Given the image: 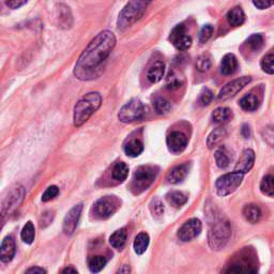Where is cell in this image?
Here are the masks:
<instances>
[{"label":"cell","mask_w":274,"mask_h":274,"mask_svg":"<svg viewBox=\"0 0 274 274\" xmlns=\"http://www.w3.org/2000/svg\"><path fill=\"white\" fill-rule=\"evenodd\" d=\"M202 227V222L198 219H190L180 227L178 231V238L184 242L192 241L201 234Z\"/></svg>","instance_id":"12"},{"label":"cell","mask_w":274,"mask_h":274,"mask_svg":"<svg viewBox=\"0 0 274 274\" xmlns=\"http://www.w3.org/2000/svg\"><path fill=\"white\" fill-rule=\"evenodd\" d=\"M213 31H214V28H213L212 25H210V24L205 25V26L202 28L201 32H199V42L206 43L207 41H208L212 37Z\"/></svg>","instance_id":"42"},{"label":"cell","mask_w":274,"mask_h":274,"mask_svg":"<svg viewBox=\"0 0 274 274\" xmlns=\"http://www.w3.org/2000/svg\"><path fill=\"white\" fill-rule=\"evenodd\" d=\"M214 156H215V162H217L218 167L222 169H225L228 167L230 164V156L225 148L224 147L219 148L218 150L215 151Z\"/></svg>","instance_id":"32"},{"label":"cell","mask_w":274,"mask_h":274,"mask_svg":"<svg viewBox=\"0 0 274 274\" xmlns=\"http://www.w3.org/2000/svg\"><path fill=\"white\" fill-rule=\"evenodd\" d=\"M170 41L179 51H187L192 45V38L186 33L184 24H179L170 33Z\"/></svg>","instance_id":"13"},{"label":"cell","mask_w":274,"mask_h":274,"mask_svg":"<svg viewBox=\"0 0 274 274\" xmlns=\"http://www.w3.org/2000/svg\"><path fill=\"white\" fill-rule=\"evenodd\" d=\"M25 195V190L21 186H14L8 192L7 196L5 197L4 202L2 204V208H0V229H2L4 222L7 218V215L12 212L16 207L22 203Z\"/></svg>","instance_id":"7"},{"label":"cell","mask_w":274,"mask_h":274,"mask_svg":"<svg viewBox=\"0 0 274 274\" xmlns=\"http://www.w3.org/2000/svg\"><path fill=\"white\" fill-rule=\"evenodd\" d=\"M15 255V242L11 236L6 237L0 245V260L5 263L10 262Z\"/></svg>","instance_id":"17"},{"label":"cell","mask_w":274,"mask_h":274,"mask_svg":"<svg viewBox=\"0 0 274 274\" xmlns=\"http://www.w3.org/2000/svg\"><path fill=\"white\" fill-rule=\"evenodd\" d=\"M226 18L230 26L239 27L245 22V13L241 7H235L228 11Z\"/></svg>","instance_id":"21"},{"label":"cell","mask_w":274,"mask_h":274,"mask_svg":"<svg viewBox=\"0 0 274 274\" xmlns=\"http://www.w3.org/2000/svg\"><path fill=\"white\" fill-rule=\"evenodd\" d=\"M58 194H59V189H58L57 186L48 187L42 195V202L52 201V199L55 198Z\"/></svg>","instance_id":"44"},{"label":"cell","mask_w":274,"mask_h":274,"mask_svg":"<svg viewBox=\"0 0 274 274\" xmlns=\"http://www.w3.org/2000/svg\"><path fill=\"white\" fill-rule=\"evenodd\" d=\"M166 198H167V202L173 208H181L188 201L187 194L181 192V191H171V192L166 195Z\"/></svg>","instance_id":"28"},{"label":"cell","mask_w":274,"mask_h":274,"mask_svg":"<svg viewBox=\"0 0 274 274\" xmlns=\"http://www.w3.org/2000/svg\"><path fill=\"white\" fill-rule=\"evenodd\" d=\"M244 175L237 171L231 173H226L222 177H220L217 182H215V189H217V193L220 196H227L241 186L243 181Z\"/></svg>","instance_id":"9"},{"label":"cell","mask_w":274,"mask_h":274,"mask_svg":"<svg viewBox=\"0 0 274 274\" xmlns=\"http://www.w3.org/2000/svg\"><path fill=\"white\" fill-rule=\"evenodd\" d=\"M208 242L211 250L221 251L226 246L231 237V226L228 219L223 214H209Z\"/></svg>","instance_id":"2"},{"label":"cell","mask_w":274,"mask_h":274,"mask_svg":"<svg viewBox=\"0 0 274 274\" xmlns=\"http://www.w3.org/2000/svg\"><path fill=\"white\" fill-rule=\"evenodd\" d=\"M28 0H6V5L9 9L15 10V9H20L21 7H23L25 4H27Z\"/></svg>","instance_id":"45"},{"label":"cell","mask_w":274,"mask_h":274,"mask_svg":"<svg viewBox=\"0 0 274 274\" xmlns=\"http://www.w3.org/2000/svg\"><path fill=\"white\" fill-rule=\"evenodd\" d=\"M261 69L263 70V72L270 74L274 73V55L273 53H269L268 55H265L262 60H261Z\"/></svg>","instance_id":"40"},{"label":"cell","mask_w":274,"mask_h":274,"mask_svg":"<svg viewBox=\"0 0 274 274\" xmlns=\"http://www.w3.org/2000/svg\"><path fill=\"white\" fill-rule=\"evenodd\" d=\"M106 262H107V260L104 256H93V257H90L89 260H88L89 269L91 272L98 273L101 270H103Z\"/></svg>","instance_id":"35"},{"label":"cell","mask_w":274,"mask_h":274,"mask_svg":"<svg viewBox=\"0 0 274 274\" xmlns=\"http://www.w3.org/2000/svg\"><path fill=\"white\" fill-rule=\"evenodd\" d=\"M211 68V58L208 55H202L196 59V69L199 72H206Z\"/></svg>","instance_id":"41"},{"label":"cell","mask_w":274,"mask_h":274,"mask_svg":"<svg viewBox=\"0 0 274 274\" xmlns=\"http://www.w3.org/2000/svg\"><path fill=\"white\" fill-rule=\"evenodd\" d=\"M241 133H242L243 137H245V138L250 137L251 136V128H250V126H248V124H243Z\"/></svg>","instance_id":"47"},{"label":"cell","mask_w":274,"mask_h":274,"mask_svg":"<svg viewBox=\"0 0 274 274\" xmlns=\"http://www.w3.org/2000/svg\"><path fill=\"white\" fill-rule=\"evenodd\" d=\"M144 151V144L139 139H132L124 146V152L128 156L137 157Z\"/></svg>","instance_id":"27"},{"label":"cell","mask_w":274,"mask_h":274,"mask_svg":"<svg viewBox=\"0 0 274 274\" xmlns=\"http://www.w3.org/2000/svg\"><path fill=\"white\" fill-rule=\"evenodd\" d=\"M240 106H241V109L246 111V112H254L259 107L260 104V100L258 98V96L251 93L245 95L241 100H240L239 102Z\"/></svg>","instance_id":"23"},{"label":"cell","mask_w":274,"mask_h":274,"mask_svg":"<svg viewBox=\"0 0 274 274\" xmlns=\"http://www.w3.org/2000/svg\"><path fill=\"white\" fill-rule=\"evenodd\" d=\"M82 208H84V205L78 204L74 206L73 208L66 213L63 220V231L66 236H72L74 234V231H75L82 212Z\"/></svg>","instance_id":"14"},{"label":"cell","mask_w":274,"mask_h":274,"mask_svg":"<svg viewBox=\"0 0 274 274\" xmlns=\"http://www.w3.org/2000/svg\"><path fill=\"white\" fill-rule=\"evenodd\" d=\"M260 190L264 195H268L269 197H272L274 194V178L271 175L265 176L261 184H260Z\"/></svg>","instance_id":"38"},{"label":"cell","mask_w":274,"mask_h":274,"mask_svg":"<svg viewBox=\"0 0 274 274\" xmlns=\"http://www.w3.org/2000/svg\"><path fill=\"white\" fill-rule=\"evenodd\" d=\"M212 99H213L212 91L210 89H208V88H205L201 93V95H199L198 102L202 106H207V105H209L211 103Z\"/></svg>","instance_id":"43"},{"label":"cell","mask_w":274,"mask_h":274,"mask_svg":"<svg viewBox=\"0 0 274 274\" xmlns=\"http://www.w3.org/2000/svg\"><path fill=\"white\" fill-rule=\"evenodd\" d=\"M253 4L256 8H258V9L260 10H263L272 7L274 4V0H253Z\"/></svg>","instance_id":"46"},{"label":"cell","mask_w":274,"mask_h":274,"mask_svg":"<svg viewBox=\"0 0 274 274\" xmlns=\"http://www.w3.org/2000/svg\"><path fill=\"white\" fill-rule=\"evenodd\" d=\"M157 173H159V168L155 167V166L145 165L138 167L135 170L134 175H133L131 182V190L133 191V193H143L153 184Z\"/></svg>","instance_id":"5"},{"label":"cell","mask_w":274,"mask_h":274,"mask_svg":"<svg viewBox=\"0 0 274 274\" xmlns=\"http://www.w3.org/2000/svg\"><path fill=\"white\" fill-rule=\"evenodd\" d=\"M102 103V97L99 93H88L82 97L74 107V126L81 127L86 123Z\"/></svg>","instance_id":"4"},{"label":"cell","mask_w":274,"mask_h":274,"mask_svg":"<svg viewBox=\"0 0 274 274\" xmlns=\"http://www.w3.org/2000/svg\"><path fill=\"white\" fill-rule=\"evenodd\" d=\"M245 43L253 52H258L259 49L263 46L264 38L262 35H260V33H255V35H252L246 40Z\"/></svg>","instance_id":"36"},{"label":"cell","mask_w":274,"mask_h":274,"mask_svg":"<svg viewBox=\"0 0 274 274\" xmlns=\"http://www.w3.org/2000/svg\"><path fill=\"white\" fill-rule=\"evenodd\" d=\"M256 262L254 257H251L250 253H241L234 262L228 268L224 270L225 273H256L257 268L255 267Z\"/></svg>","instance_id":"10"},{"label":"cell","mask_w":274,"mask_h":274,"mask_svg":"<svg viewBox=\"0 0 274 274\" xmlns=\"http://www.w3.org/2000/svg\"><path fill=\"white\" fill-rule=\"evenodd\" d=\"M153 106L155 112L159 115H166L171 111V104L165 98H157L153 103Z\"/></svg>","instance_id":"37"},{"label":"cell","mask_w":274,"mask_h":274,"mask_svg":"<svg viewBox=\"0 0 274 274\" xmlns=\"http://www.w3.org/2000/svg\"><path fill=\"white\" fill-rule=\"evenodd\" d=\"M118 272L119 273H129L130 272V268L128 267V265H123V268L120 269Z\"/></svg>","instance_id":"50"},{"label":"cell","mask_w":274,"mask_h":274,"mask_svg":"<svg viewBox=\"0 0 274 274\" xmlns=\"http://www.w3.org/2000/svg\"><path fill=\"white\" fill-rule=\"evenodd\" d=\"M120 205L121 202L117 196L114 195L103 196L101 198H99L95 203L91 213H93L94 217L98 220H106L118 211V209L120 208Z\"/></svg>","instance_id":"6"},{"label":"cell","mask_w":274,"mask_h":274,"mask_svg":"<svg viewBox=\"0 0 274 274\" xmlns=\"http://www.w3.org/2000/svg\"><path fill=\"white\" fill-rule=\"evenodd\" d=\"M238 70V60L234 54H227L221 62V72L224 75H232Z\"/></svg>","instance_id":"20"},{"label":"cell","mask_w":274,"mask_h":274,"mask_svg":"<svg viewBox=\"0 0 274 274\" xmlns=\"http://www.w3.org/2000/svg\"><path fill=\"white\" fill-rule=\"evenodd\" d=\"M57 20L59 23L60 27L62 28H70L73 24V15L71 12L70 7L66 5H59L57 8Z\"/></svg>","instance_id":"18"},{"label":"cell","mask_w":274,"mask_h":274,"mask_svg":"<svg viewBox=\"0 0 274 274\" xmlns=\"http://www.w3.org/2000/svg\"><path fill=\"white\" fill-rule=\"evenodd\" d=\"M127 238H128L127 230L124 228H121L116 230L110 237V243L114 248H116V250H121V248L126 245Z\"/></svg>","instance_id":"26"},{"label":"cell","mask_w":274,"mask_h":274,"mask_svg":"<svg viewBox=\"0 0 274 274\" xmlns=\"http://www.w3.org/2000/svg\"><path fill=\"white\" fill-rule=\"evenodd\" d=\"M27 273H46V270L42 269V268H38V267H33V268H30L26 271Z\"/></svg>","instance_id":"48"},{"label":"cell","mask_w":274,"mask_h":274,"mask_svg":"<svg viewBox=\"0 0 274 274\" xmlns=\"http://www.w3.org/2000/svg\"><path fill=\"white\" fill-rule=\"evenodd\" d=\"M189 173V165L188 164H182L177 166L173 169H171L167 177H166V180H167L168 184L171 185H178L180 182L184 181Z\"/></svg>","instance_id":"19"},{"label":"cell","mask_w":274,"mask_h":274,"mask_svg":"<svg viewBox=\"0 0 274 274\" xmlns=\"http://www.w3.org/2000/svg\"><path fill=\"white\" fill-rule=\"evenodd\" d=\"M169 151L172 153H180L185 150L188 145V138L182 132L173 131L166 139Z\"/></svg>","instance_id":"15"},{"label":"cell","mask_w":274,"mask_h":274,"mask_svg":"<svg viewBox=\"0 0 274 274\" xmlns=\"http://www.w3.org/2000/svg\"><path fill=\"white\" fill-rule=\"evenodd\" d=\"M35 236H36L35 226H33L32 222L29 221L25 224V226L22 229V232H21L22 240L26 244H31L33 242V240H35Z\"/></svg>","instance_id":"34"},{"label":"cell","mask_w":274,"mask_h":274,"mask_svg":"<svg viewBox=\"0 0 274 274\" xmlns=\"http://www.w3.org/2000/svg\"><path fill=\"white\" fill-rule=\"evenodd\" d=\"M62 272L63 273H77V270L72 268V267H69V268H65Z\"/></svg>","instance_id":"49"},{"label":"cell","mask_w":274,"mask_h":274,"mask_svg":"<svg viewBox=\"0 0 274 274\" xmlns=\"http://www.w3.org/2000/svg\"><path fill=\"white\" fill-rule=\"evenodd\" d=\"M149 242H150V238H149L148 234L146 232H140L138 234L134 240V251L137 255H143L149 246Z\"/></svg>","instance_id":"29"},{"label":"cell","mask_w":274,"mask_h":274,"mask_svg":"<svg viewBox=\"0 0 274 274\" xmlns=\"http://www.w3.org/2000/svg\"><path fill=\"white\" fill-rule=\"evenodd\" d=\"M151 2L152 0H129L119 12L117 20L118 29L126 30L142 19Z\"/></svg>","instance_id":"3"},{"label":"cell","mask_w":274,"mask_h":274,"mask_svg":"<svg viewBox=\"0 0 274 274\" xmlns=\"http://www.w3.org/2000/svg\"><path fill=\"white\" fill-rule=\"evenodd\" d=\"M243 215L248 223L256 224L257 222H259L261 218V210L259 208V206H257L255 204H250L244 207Z\"/></svg>","instance_id":"24"},{"label":"cell","mask_w":274,"mask_h":274,"mask_svg":"<svg viewBox=\"0 0 274 274\" xmlns=\"http://www.w3.org/2000/svg\"><path fill=\"white\" fill-rule=\"evenodd\" d=\"M144 114L145 107L142 101L139 99H132L120 109L118 119L123 123H130L142 119Z\"/></svg>","instance_id":"8"},{"label":"cell","mask_w":274,"mask_h":274,"mask_svg":"<svg viewBox=\"0 0 274 274\" xmlns=\"http://www.w3.org/2000/svg\"><path fill=\"white\" fill-rule=\"evenodd\" d=\"M115 45L116 37L112 31L103 30L98 33L79 56L74 68L75 77L89 81L101 76Z\"/></svg>","instance_id":"1"},{"label":"cell","mask_w":274,"mask_h":274,"mask_svg":"<svg viewBox=\"0 0 274 274\" xmlns=\"http://www.w3.org/2000/svg\"><path fill=\"white\" fill-rule=\"evenodd\" d=\"M225 136H226V131L223 128L215 129L208 136V139H207V145H208L209 149H212L217 146Z\"/></svg>","instance_id":"33"},{"label":"cell","mask_w":274,"mask_h":274,"mask_svg":"<svg viewBox=\"0 0 274 274\" xmlns=\"http://www.w3.org/2000/svg\"><path fill=\"white\" fill-rule=\"evenodd\" d=\"M252 81V78L250 76H243L237 78L232 81H229L222 88L219 94V100L221 101H226V100L235 97L238 93H240L243 88H245L250 82Z\"/></svg>","instance_id":"11"},{"label":"cell","mask_w":274,"mask_h":274,"mask_svg":"<svg viewBox=\"0 0 274 274\" xmlns=\"http://www.w3.org/2000/svg\"><path fill=\"white\" fill-rule=\"evenodd\" d=\"M184 85V76L176 70H170L166 77V87L169 90H177Z\"/></svg>","instance_id":"30"},{"label":"cell","mask_w":274,"mask_h":274,"mask_svg":"<svg viewBox=\"0 0 274 274\" xmlns=\"http://www.w3.org/2000/svg\"><path fill=\"white\" fill-rule=\"evenodd\" d=\"M255 163V152L252 150V149H246V150L243 151L242 155L240 156V159L235 167V171L242 173V175H245L248 171H250Z\"/></svg>","instance_id":"16"},{"label":"cell","mask_w":274,"mask_h":274,"mask_svg":"<svg viewBox=\"0 0 274 274\" xmlns=\"http://www.w3.org/2000/svg\"><path fill=\"white\" fill-rule=\"evenodd\" d=\"M129 175V167L126 163L117 162L113 167L112 170V178L116 182H123L126 181Z\"/></svg>","instance_id":"25"},{"label":"cell","mask_w":274,"mask_h":274,"mask_svg":"<svg viewBox=\"0 0 274 274\" xmlns=\"http://www.w3.org/2000/svg\"><path fill=\"white\" fill-rule=\"evenodd\" d=\"M231 111L228 107H218L212 112V120L215 123H225L231 118Z\"/></svg>","instance_id":"31"},{"label":"cell","mask_w":274,"mask_h":274,"mask_svg":"<svg viewBox=\"0 0 274 274\" xmlns=\"http://www.w3.org/2000/svg\"><path fill=\"white\" fill-rule=\"evenodd\" d=\"M149 208L154 218L159 219L161 218L164 213V204L160 198H153L150 205H149Z\"/></svg>","instance_id":"39"},{"label":"cell","mask_w":274,"mask_h":274,"mask_svg":"<svg viewBox=\"0 0 274 274\" xmlns=\"http://www.w3.org/2000/svg\"><path fill=\"white\" fill-rule=\"evenodd\" d=\"M164 73H165V64L162 61H157L154 64L150 66V69L148 70L147 73V78L149 81L152 82V84H156L162 80L164 77Z\"/></svg>","instance_id":"22"}]
</instances>
